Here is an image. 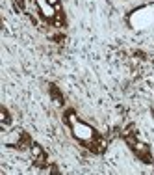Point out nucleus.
<instances>
[{"label": "nucleus", "mask_w": 154, "mask_h": 175, "mask_svg": "<svg viewBox=\"0 0 154 175\" xmlns=\"http://www.w3.org/2000/svg\"><path fill=\"white\" fill-rule=\"evenodd\" d=\"M32 158H33V162H36L37 166H41V168L46 166V164H45V162H46V157H45V153L41 151L39 145H33V147H32Z\"/></svg>", "instance_id": "obj_1"}, {"label": "nucleus", "mask_w": 154, "mask_h": 175, "mask_svg": "<svg viewBox=\"0 0 154 175\" xmlns=\"http://www.w3.org/2000/svg\"><path fill=\"white\" fill-rule=\"evenodd\" d=\"M48 2H50V4H58V0H48Z\"/></svg>", "instance_id": "obj_4"}, {"label": "nucleus", "mask_w": 154, "mask_h": 175, "mask_svg": "<svg viewBox=\"0 0 154 175\" xmlns=\"http://www.w3.org/2000/svg\"><path fill=\"white\" fill-rule=\"evenodd\" d=\"M15 4L19 6V8H20V10H23V8H24V0H15Z\"/></svg>", "instance_id": "obj_3"}, {"label": "nucleus", "mask_w": 154, "mask_h": 175, "mask_svg": "<svg viewBox=\"0 0 154 175\" xmlns=\"http://www.w3.org/2000/svg\"><path fill=\"white\" fill-rule=\"evenodd\" d=\"M2 121L4 123H9V116H8V112H6L4 108H2Z\"/></svg>", "instance_id": "obj_2"}]
</instances>
